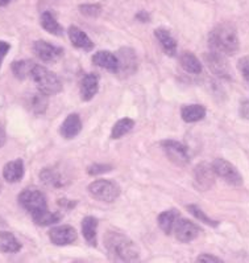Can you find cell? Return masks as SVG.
<instances>
[{
    "mask_svg": "<svg viewBox=\"0 0 249 263\" xmlns=\"http://www.w3.org/2000/svg\"><path fill=\"white\" fill-rule=\"evenodd\" d=\"M179 62H181V66L183 68V70L190 73V74H199L202 71V64L197 59V56L191 52L182 53L181 57H179Z\"/></svg>",
    "mask_w": 249,
    "mask_h": 263,
    "instance_id": "24",
    "label": "cell"
},
{
    "mask_svg": "<svg viewBox=\"0 0 249 263\" xmlns=\"http://www.w3.org/2000/svg\"><path fill=\"white\" fill-rule=\"evenodd\" d=\"M31 78L36 84L37 89L46 96H54L62 90L61 80L45 66H34L31 73Z\"/></svg>",
    "mask_w": 249,
    "mask_h": 263,
    "instance_id": "3",
    "label": "cell"
},
{
    "mask_svg": "<svg viewBox=\"0 0 249 263\" xmlns=\"http://www.w3.org/2000/svg\"><path fill=\"white\" fill-rule=\"evenodd\" d=\"M12 0H0V7H6L7 4H9Z\"/></svg>",
    "mask_w": 249,
    "mask_h": 263,
    "instance_id": "40",
    "label": "cell"
},
{
    "mask_svg": "<svg viewBox=\"0 0 249 263\" xmlns=\"http://www.w3.org/2000/svg\"><path fill=\"white\" fill-rule=\"evenodd\" d=\"M18 204L22 205L25 211L29 212L31 216L48 209L45 195L37 188H25L18 195Z\"/></svg>",
    "mask_w": 249,
    "mask_h": 263,
    "instance_id": "4",
    "label": "cell"
},
{
    "mask_svg": "<svg viewBox=\"0 0 249 263\" xmlns=\"http://www.w3.org/2000/svg\"><path fill=\"white\" fill-rule=\"evenodd\" d=\"M79 10L83 15L89 16V17H96L100 15L101 7L99 4H82L79 6Z\"/></svg>",
    "mask_w": 249,
    "mask_h": 263,
    "instance_id": "32",
    "label": "cell"
},
{
    "mask_svg": "<svg viewBox=\"0 0 249 263\" xmlns=\"http://www.w3.org/2000/svg\"><path fill=\"white\" fill-rule=\"evenodd\" d=\"M41 25L45 31H48L49 33L54 34V36H62L64 34V28H62L59 23L57 22V19L54 17L52 12L49 11H45V12L41 15Z\"/></svg>",
    "mask_w": 249,
    "mask_h": 263,
    "instance_id": "27",
    "label": "cell"
},
{
    "mask_svg": "<svg viewBox=\"0 0 249 263\" xmlns=\"http://www.w3.org/2000/svg\"><path fill=\"white\" fill-rule=\"evenodd\" d=\"M25 106L31 110L33 114H44L48 107V96L44 94L43 91H37V93H32L27 97L25 101Z\"/></svg>",
    "mask_w": 249,
    "mask_h": 263,
    "instance_id": "20",
    "label": "cell"
},
{
    "mask_svg": "<svg viewBox=\"0 0 249 263\" xmlns=\"http://www.w3.org/2000/svg\"><path fill=\"white\" fill-rule=\"evenodd\" d=\"M22 249V243L15 235L9 232H0V251L2 253H17Z\"/></svg>",
    "mask_w": 249,
    "mask_h": 263,
    "instance_id": "25",
    "label": "cell"
},
{
    "mask_svg": "<svg viewBox=\"0 0 249 263\" xmlns=\"http://www.w3.org/2000/svg\"><path fill=\"white\" fill-rule=\"evenodd\" d=\"M161 147H162L165 155L168 156L169 160L173 161L175 165L184 167V165L189 164L190 156H189L188 147L183 146L182 143L170 139L163 140V142H161Z\"/></svg>",
    "mask_w": 249,
    "mask_h": 263,
    "instance_id": "8",
    "label": "cell"
},
{
    "mask_svg": "<svg viewBox=\"0 0 249 263\" xmlns=\"http://www.w3.org/2000/svg\"><path fill=\"white\" fill-rule=\"evenodd\" d=\"M133 126H135V121L131 119V118H123L117 121L116 123L112 127V131H111V138L112 139H120L121 137H124L126 134H128L129 131L132 130Z\"/></svg>",
    "mask_w": 249,
    "mask_h": 263,
    "instance_id": "30",
    "label": "cell"
},
{
    "mask_svg": "<svg viewBox=\"0 0 249 263\" xmlns=\"http://www.w3.org/2000/svg\"><path fill=\"white\" fill-rule=\"evenodd\" d=\"M24 163L22 159H16V160L8 161L3 168V177L4 180L9 183H17L24 176Z\"/></svg>",
    "mask_w": 249,
    "mask_h": 263,
    "instance_id": "18",
    "label": "cell"
},
{
    "mask_svg": "<svg viewBox=\"0 0 249 263\" xmlns=\"http://www.w3.org/2000/svg\"><path fill=\"white\" fill-rule=\"evenodd\" d=\"M136 19L141 23H149L151 22V15H149L147 11H140V12L136 15Z\"/></svg>",
    "mask_w": 249,
    "mask_h": 263,
    "instance_id": "38",
    "label": "cell"
},
{
    "mask_svg": "<svg viewBox=\"0 0 249 263\" xmlns=\"http://www.w3.org/2000/svg\"><path fill=\"white\" fill-rule=\"evenodd\" d=\"M96 229H98V220L95 217L87 216L82 221V233L87 243L96 246Z\"/></svg>",
    "mask_w": 249,
    "mask_h": 263,
    "instance_id": "23",
    "label": "cell"
},
{
    "mask_svg": "<svg viewBox=\"0 0 249 263\" xmlns=\"http://www.w3.org/2000/svg\"><path fill=\"white\" fill-rule=\"evenodd\" d=\"M92 62L99 68H103L112 73H117L119 70V60L117 56L110 50H99L92 56Z\"/></svg>",
    "mask_w": 249,
    "mask_h": 263,
    "instance_id": "15",
    "label": "cell"
},
{
    "mask_svg": "<svg viewBox=\"0 0 249 263\" xmlns=\"http://www.w3.org/2000/svg\"><path fill=\"white\" fill-rule=\"evenodd\" d=\"M69 37H70L71 44L78 49L91 50L94 48V43L90 40L89 36L75 25L69 28Z\"/></svg>",
    "mask_w": 249,
    "mask_h": 263,
    "instance_id": "19",
    "label": "cell"
},
{
    "mask_svg": "<svg viewBox=\"0 0 249 263\" xmlns=\"http://www.w3.org/2000/svg\"><path fill=\"white\" fill-rule=\"evenodd\" d=\"M240 115L249 121V101H244L240 107Z\"/></svg>",
    "mask_w": 249,
    "mask_h": 263,
    "instance_id": "37",
    "label": "cell"
},
{
    "mask_svg": "<svg viewBox=\"0 0 249 263\" xmlns=\"http://www.w3.org/2000/svg\"><path fill=\"white\" fill-rule=\"evenodd\" d=\"M181 117L186 123L199 122L206 117V108L202 105H186L182 107Z\"/></svg>",
    "mask_w": 249,
    "mask_h": 263,
    "instance_id": "22",
    "label": "cell"
},
{
    "mask_svg": "<svg viewBox=\"0 0 249 263\" xmlns=\"http://www.w3.org/2000/svg\"><path fill=\"white\" fill-rule=\"evenodd\" d=\"M204 61L210 70L219 78L223 80H231L232 78V70H231L228 61L224 54L211 50V52L204 53Z\"/></svg>",
    "mask_w": 249,
    "mask_h": 263,
    "instance_id": "7",
    "label": "cell"
},
{
    "mask_svg": "<svg viewBox=\"0 0 249 263\" xmlns=\"http://www.w3.org/2000/svg\"><path fill=\"white\" fill-rule=\"evenodd\" d=\"M211 165L216 176L221 177L231 185L239 186L243 184V176L240 175L237 168L234 164H231L230 161H227L225 159H215Z\"/></svg>",
    "mask_w": 249,
    "mask_h": 263,
    "instance_id": "6",
    "label": "cell"
},
{
    "mask_svg": "<svg viewBox=\"0 0 249 263\" xmlns=\"http://www.w3.org/2000/svg\"><path fill=\"white\" fill-rule=\"evenodd\" d=\"M82 130V122L78 114H70L65 119L64 123L61 124V135L66 139H73L80 133Z\"/></svg>",
    "mask_w": 249,
    "mask_h": 263,
    "instance_id": "17",
    "label": "cell"
},
{
    "mask_svg": "<svg viewBox=\"0 0 249 263\" xmlns=\"http://www.w3.org/2000/svg\"><path fill=\"white\" fill-rule=\"evenodd\" d=\"M32 48H33L34 54L44 62H54L64 54V50L61 48L52 45L44 40L34 41Z\"/></svg>",
    "mask_w": 249,
    "mask_h": 263,
    "instance_id": "11",
    "label": "cell"
},
{
    "mask_svg": "<svg viewBox=\"0 0 249 263\" xmlns=\"http://www.w3.org/2000/svg\"><path fill=\"white\" fill-rule=\"evenodd\" d=\"M111 170H112V167L107 164H92L90 165L87 172H89V175H91V176H95V175H101L106 174V172H110Z\"/></svg>",
    "mask_w": 249,
    "mask_h": 263,
    "instance_id": "33",
    "label": "cell"
},
{
    "mask_svg": "<svg viewBox=\"0 0 249 263\" xmlns=\"http://www.w3.org/2000/svg\"><path fill=\"white\" fill-rule=\"evenodd\" d=\"M6 130H4L3 124H2V122H0V148L6 144Z\"/></svg>",
    "mask_w": 249,
    "mask_h": 263,
    "instance_id": "39",
    "label": "cell"
},
{
    "mask_svg": "<svg viewBox=\"0 0 249 263\" xmlns=\"http://www.w3.org/2000/svg\"><path fill=\"white\" fill-rule=\"evenodd\" d=\"M40 179L43 180L45 185L52 186V188H62L69 183L66 175L61 172L57 167L44 168L40 172Z\"/></svg>",
    "mask_w": 249,
    "mask_h": 263,
    "instance_id": "13",
    "label": "cell"
},
{
    "mask_svg": "<svg viewBox=\"0 0 249 263\" xmlns=\"http://www.w3.org/2000/svg\"><path fill=\"white\" fill-rule=\"evenodd\" d=\"M0 189H2V181H0Z\"/></svg>",
    "mask_w": 249,
    "mask_h": 263,
    "instance_id": "41",
    "label": "cell"
},
{
    "mask_svg": "<svg viewBox=\"0 0 249 263\" xmlns=\"http://www.w3.org/2000/svg\"><path fill=\"white\" fill-rule=\"evenodd\" d=\"M237 66H239V70L241 71L243 77L249 82V56L240 59Z\"/></svg>",
    "mask_w": 249,
    "mask_h": 263,
    "instance_id": "34",
    "label": "cell"
},
{
    "mask_svg": "<svg viewBox=\"0 0 249 263\" xmlns=\"http://www.w3.org/2000/svg\"><path fill=\"white\" fill-rule=\"evenodd\" d=\"M89 193L103 202H114L120 196V186L111 180H96L89 185Z\"/></svg>",
    "mask_w": 249,
    "mask_h": 263,
    "instance_id": "5",
    "label": "cell"
},
{
    "mask_svg": "<svg viewBox=\"0 0 249 263\" xmlns=\"http://www.w3.org/2000/svg\"><path fill=\"white\" fill-rule=\"evenodd\" d=\"M154 36H156L160 45L162 47L163 52L166 54H169V56H174L177 53V41L173 37L172 33L165 28H158L154 31Z\"/></svg>",
    "mask_w": 249,
    "mask_h": 263,
    "instance_id": "21",
    "label": "cell"
},
{
    "mask_svg": "<svg viewBox=\"0 0 249 263\" xmlns=\"http://www.w3.org/2000/svg\"><path fill=\"white\" fill-rule=\"evenodd\" d=\"M105 246L108 257L116 262H132L138 259V249L132 239L119 232H107Z\"/></svg>",
    "mask_w": 249,
    "mask_h": 263,
    "instance_id": "2",
    "label": "cell"
},
{
    "mask_svg": "<svg viewBox=\"0 0 249 263\" xmlns=\"http://www.w3.org/2000/svg\"><path fill=\"white\" fill-rule=\"evenodd\" d=\"M34 66H36V64L33 61H31V60L15 61L12 64V73L18 80H25V78L31 77V73Z\"/></svg>",
    "mask_w": 249,
    "mask_h": 263,
    "instance_id": "28",
    "label": "cell"
},
{
    "mask_svg": "<svg viewBox=\"0 0 249 263\" xmlns=\"http://www.w3.org/2000/svg\"><path fill=\"white\" fill-rule=\"evenodd\" d=\"M215 176L212 165L207 163H200L194 170V184L200 191H209L215 183Z\"/></svg>",
    "mask_w": 249,
    "mask_h": 263,
    "instance_id": "9",
    "label": "cell"
},
{
    "mask_svg": "<svg viewBox=\"0 0 249 263\" xmlns=\"http://www.w3.org/2000/svg\"><path fill=\"white\" fill-rule=\"evenodd\" d=\"M49 238L55 246H66L77 241V232L73 226H55L49 232Z\"/></svg>",
    "mask_w": 249,
    "mask_h": 263,
    "instance_id": "12",
    "label": "cell"
},
{
    "mask_svg": "<svg viewBox=\"0 0 249 263\" xmlns=\"http://www.w3.org/2000/svg\"><path fill=\"white\" fill-rule=\"evenodd\" d=\"M197 262H204V263H220L223 260L220 258L215 257V255H211V254H202L197 258Z\"/></svg>",
    "mask_w": 249,
    "mask_h": 263,
    "instance_id": "35",
    "label": "cell"
},
{
    "mask_svg": "<svg viewBox=\"0 0 249 263\" xmlns=\"http://www.w3.org/2000/svg\"><path fill=\"white\" fill-rule=\"evenodd\" d=\"M99 90V77L95 73H89L80 82V97L83 101H90L95 97Z\"/></svg>",
    "mask_w": 249,
    "mask_h": 263,
    "instance_id": "16",
    "label": "cell"
},
{
    "mask_svg": "<svg viewBox=\"0 0 249 263\" xmlns=\"http://www.w3.org/2000/svg\"><path fill=\"white\" fill-rule=\"evenodd\" d=\"M173 232L175 233V238L178 239L179 242L189 243V242L194 241L199 235L200 228L194 222H191V221L186 220V218H178Z\"/></svg>",
    "mask_w": 249,
    "mask_h": 263,
    "instance_id": "10",
    "label": "cell"
},
{
    "mask_svg": "<svg viewBox=\"0 0 249 263\" xmlns=\"http://www.w3.org/2000/svg\"><path fill=\"white\" fill-rule=\"evenodd\" d=\"M11 49V45L6 41H0V68H2V62H3L4 57L8 53V50Z\"/></svg>",
    "mask_w": 249,
    "mask_h": 263,
    "instance_id": "36",
    "label": "cell"
},
{
    "mask_svg": "<svg viewBox=\"0 0 249 263\" xmlns=\"http://www.w3.org/2000/svg\"><path fill=\"white\" fill-rule=\"evenodd\" d=\"M209 45L211 50L224 56H232L239 50L240 43L237 31L232 23H220L209 33Z\"/></svg>",
    "mask_w": 249,
    "mask_h": 263,
    "instance_id": "1",
    "label": "cell"
},
{
    "mask_svg": "<svg viewBox=\"0 0 249 263\" xmlns=\"http://www.w3.org/2000/svg\"><path fill=\"white\" fill-rule=\"evenodd\" d=\"M119 70L117 73H121L124 76H131L135 73L137 69V60H136V54L132 49L129 48H123L119 50Z\"/></svg>",
    "mask_w": 249,
    "mask_h": 263,
    "instance_id": "14",
    "label": "cell"
},
{
    "mask_svg": "<svg viewBox=\"0 0 249 263\" xmlns=\"http://www.w3.org/2000/svg\"><path fill=\"white\" fill-rule=\"evenodd\" d=\"M188 209L189 212H190L195 218H197V220L200 221V222H204L210 226H214V228H216V226L219 225L218 221L212 220V218H210L209 216H206V213H204L199 206H197V205H189Z\"/></svg>",
    "mask_w": 249,
    "mask_h": 263,
    "instance_id": "31",
    "label": "cell"
},
{
    "mask_svg": "<svg viewBox=\"0 0 249 263\" xmlns=\"http://www.w3.org/2000/svg\"><path fill=\"white\" fill-rule=\"evenodd\" d=\"M34 223L38 226H48L53 225V223H57L62 218V216L57 212H50L49 209H45V211L40 212V213L32 216Z\"/></svg>",
    "mask_w": 249,
    "mask_h": 263,
    "instance_id": "29",
    "label": "cell"
},
{
    "mask_svg": "<svg viewBox=\"0 0 249 263\" xmlns=\"http://www.w3.org/2000/svg\"><path fill=\"white\" fill-rule=\"evenodd\" d=\"M179 218V214L177 211H165L158 216V225L162 229L163 233L170 234L174 230V226Z\"/></svg>",
    "mask_w": 249,
    "mask_h": 263,
    "instance_id": "26",
    "label": "cell"
}]
</instances>
